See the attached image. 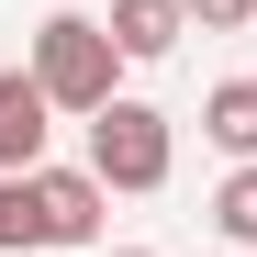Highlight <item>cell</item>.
<instances>
[{
	"label": "cell",
	"mask_w": 257,
	"mask_h": 257,
	"mask_svg": "<svg viewBox=\"0 0 257 257\" xmlns=\"http://www.w3.org/2000/svg\"><path fill=\"white\" fill-rule=\"evenodd\" d=\"M45 90H34V67H0V179H34L45 168Z\"/></svg>",
	"instance_id": "277c9868"
},
{
	"label": "cell",
	"mask_w": 257,
	"mask_h": 257,
	"mask_svg": "<svg viewBox=\"0 0 257 257\" xmlns=\"http://www.w3.org/2000/svg\"><path fill=\"white\" fill-rule=\"evenodd\" d=\"M168 112L157 101H112V112H90V179L101 190H168Z\"/></svg>",
	"instance_id": "7a4b0ae2"
},
{
	"label": "cell",
	"mask_w": 257,
	"mask_h": 257,
	"mask_svg": "<svg viewBox=\"0 0 257 257\" xmlns=\"http://www.w3.org/2000/svg\"><path fill=\"white\" fill-rule=\"evenodd\" d=\"M179 34H190L179 0H112V45H123V67H157Z\"/></svg>",
	"instance_id": "5b68a950"
},
{
	"label": "cell",
	"mask_w": 257,
	"mask_h": 257,
	"mask_svg": "<svg viewBox=\"0 0 257 257\" xmlns=\"http://www.w3.org/2000/svg\"><path fill=\"white\" fill-rule=\"evenodd\" d=\"M123 45H112V23H90V12H45L34 23V90H45L56 112H112L123 90Z\"/></svg>",
	"instance_id": "6da1fadb"
},
{
	"label": "cell",
	"mask_w": 257,
	"mask_h": 257,
	"mask_svg": "<svg viewBox=\"0 0 257 257\" xmlns=\"http://www.w3.org/2000/svg\"><path fill=\"white\" fill-rule=\"evenodd\" d=\"M201 135L224 146L235 168H257V78H224V90H201Z\"/></svg>",
	"instance_id": "8992f818"
},
{
	"label": "cell",
	"mask_w": 257,
	"mask_h": 257,
	"mask_svg": "<svg viewBox=\"0 0 257 257\" xmlns=\"http://www.w3.org/2000/svg\"><path fill=\"white\" fill-rule=\"evenodd\" d=\"M45 246V224H34V179H0V257Z\"/></svg>",
	"instance_id": "ba28073f"
},
{
	"label": "cell",
	"mask_w": 257,
	"mask_h": 257,
	"mask_svg": "<svg viewBox=\"0 0 257 257\" xmlns=\"http://www.w3.org/2000/svg\"><path fill=\"white\" fill-rule=\"evenodd\" d=\"M212 235H224V246H257V168H224V190H212Z\"/></svg>",
	"instance_id": "52a82bcc"
},
{
	"label": "cell",
	"mask_w": 257,
	"mask_h": 257,
	"mask_svg": "<svg viewBox=\"0 0 257 257\" xmlns=\"http://www.w3.org/2000/svg\"><path fill=\"white\" fill-rule=\"evenodd\" d=\"M179 12H190L201 34H246V23H257V0H179Z\"/></svg>",
	"instance_id": "9c48e42d"
},
{
	"label": "cell",
	"mask_w": 257,
	"mask_h": 257,
	"mask_svg": "<svg viewBox=\"0 0 257 257\" xmlns=\"http://www.w3.org/2000/svg\"><path fill=\"white\" fill-rule=\"evenodd\" d=\"M90 257H146V246H90Z\"/></svg>",
	"instance_id": "30bf717a"
},
{
	"label": "cell",
	"mask_w": 257,
	"mask_h": 257,
	"mask_svg": "<svg viewBox=\"0 0 257 257\" xmlns=\"http://www.w3.org/2000/svg\"><path fill=\"white\" fill-rule=\"evenodd\" d=\"M101 179L90 168H34V224H45V246H101Z\"/></svg>",
	"instance_id": "3957f363"
}]
</instances>
